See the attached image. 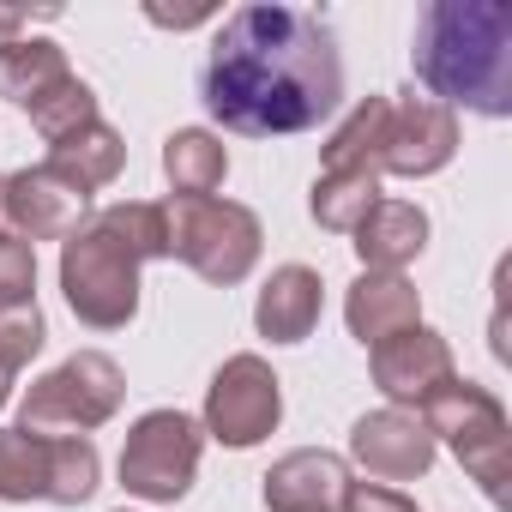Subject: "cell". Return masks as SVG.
<instances>
[{
  "label": "cell",
  "instance_id": "obj_8",
  "mask_svg": "<svg viewBox=\"0 0 512 512\" xmlns=\"http://www.w3.org/2000/svg\"><path fill=\"white\" fill-rule=\"evenodd\" d=\"M278 422H284V386H278V374H272L266 356L241 350V356H229L211 374V386H205V422L199 428L217 446L247 452V446H260Z\"/></svg>",
  "mask_w": 512,
  "mask_h": 512
},
{
  "label": "cell",
  "instance_id": "obj_24",
  "mask_svg": "<svg viewBox=\"0 0 512 512\" xmlns=\"http://www.w3.org/2000/svg\"><path fill=\"white\" fill-rule=\"evenodd\" d=\"M25 115H31V127H37L49 145L67 139V133H79V127H91V121H103V115H97V91H91L85 79H61V85H55L49 97H37Z\"/></svg>",
  "mask_w": 512,
  "mask_h": 512
},
{
  "label": "cell",
  "instance_id": "obj_6",
  "mask_svg": "<svg viewBox=\"0 0 512 512\" xmlns=\"http://www.w3.org/2000/svg\"><path fill=\"white\" fill-rule=\"evenodd\" d=\"M169 260H181L187 272H199L205 284H241L253 266H260L266 229L247 205L235 199H169Z\"/></svg>",
  "mask_w": 512,
  "mask_h": 512
},
{
  "label": "cell",
  "instance_id": "obj_4",
  "mask_svg": "<svg viewBox=\"0 0 512 512\" xmlns=\"http://www.w3.org/2000/svg\"><path fill=\"white\" fill-rule=\"evenodd\" d=\"M416 416H422V428L434 440H446L458 452V464L470 470V482L500 506L506 482H512V422H506V404L488 386L452 374Z\"/></svg>",
  "mask_w": 512,
  "mask_h": 512
},
{
  "label": "cell",
  "instance_id": "obj_15",
  "mask_svg": "<svg viewBox=\"0 0 512 512\" xmlns=\"http://www.w3.org/2000/svg\"><path fill=\"white\" fill-rule=\"evenodd\" d=\"M320 308H326V284L314 266H278L253 302V326L272 344H302L314 326H320Z\"/></svg>",
  "mask_w": 512,
  "mask_h": 512
},
{
  "label": "cell",
  "instance_id": "obj_7",
  "mask_svg": "<svg viewBox=\"0 0 512 512\" xmlns=\"http://www.w3.org/2000/svg\"><path fill=\"white\" fill-rule=\"evenodd\" d=\"M199 452H205V428L193 416L145 410L121 446V488L151 500V506H175L199 476Z\"/></svg>",
  "mask_w": 512,
  "mask_h": 512
},
{
  "label": "cell",
  "instance_id": "obj_17",
  "mask_svg": "<svg viewBox=\"0 0 512 512\" xmlns=\"http://www.w3.org/2000/svg\"><path fill=\"white\" fill-rule=\"evenodd\" d=\"M163 175H169L175 199H211L229 175V151L205 127H175L163 139Z\"/></svg>",
  "mask_w": 512,
  "mask_h": 512
},
{
  "label": "cell",
  "instance_id": "obj_12",
  "mask_svg": "<svg viewBox=\"0 0 512 512\" xmlns=\"http://www.w3.org/2000/svg\"><path fill=\"white\" fill-rule=\"evenodd\" d=\"M458 374V362H452V344L434 332V326H410V332H398V338H386V344H374V386L392 398V410H404V404H428L446 380Z\"/></svg>",
  "mask_w": 512,
  "mask_h": 512
},
{
  "label": "cell",
  "instance_id": "obj_11",
  "mask_svg": "<svg viewBox=\"0 0 512 512\" xmlns=\"http://www.w3.org/2000/svg\"><path fill=\"white\" fill-rule=\"evenodd\" d=\"M350 458L374 476V482H416V476H428V464H434V434L422 428V416L416 410H368L356 428H350Z\"/></svg>",
  "mask_w": 512,
  "mask_h": 512
},
{
  "label": "cell",
  "instance_id": "obj_27",
  "mask_svg": "<svg viewBox=\"0 0 512 512\" xmlns=\"http://www.w3.org/2000/svg\"><path fill=\"white\" fill-rule=\"evenodd\" d=\"M344 512H416V500L404 488H386V482H350Z\"/></svg>",
  "mask_w": 512,
  "mask_h": 512
},
{
  "label": "cell",
  "instance_id": "obj_30",
  "mask_svg": "<svg viewBox=\"0 0 512 512\" xmlns=\"http://www.w3.org/2000/svg\"><path fill=\"white\" fill-rule=\"evenodd\" d=\"M13 380H19L13 368H0V410H7V398H13Z\"/></svg>",
  "mask_w": 512,
  "mask_h": 512
},
{
  "label": "cell",
  "instance_id": "obj_32",
  "mask_svg": "<svg viewBox=\"0 0 512 512\" xmlns=\"http://www.w3.org/2000/svg\"><path fill=\"white\" fill-rule=\"evenodd\" d=\"M121 512H127V506H121Z\"/></svg>",
  "mask_w": 512,
  "mask_h": 512
},
{
  "label": "cell",
  "instance_id": "obj_13",
  "mask_svg": "<svg viewBox=\"0 0 512 512\" xmlns=\"http://www.w3.org/2000/svg\"><path fill=\"white\" fill-rule=\"evenodd\" d=\"M350 494V464L326 446L284 452L266 470V512H344Z\"/></svg>",
  "mask_w": 512,
  "mask_h": 512
},
{
  "label": "cell",
  "instance_id": "obj_25",
  "mask_svg": "<svg viewBox=\"0 0 512 512\" xmlns=\"http://www.w3.org/2000/svg\"><path fill=\"white\" fill-rule=\"evenodd\" d=\"M37 302V247L19 235H0V314Z\"/></svg>",
  "mask_w": 512,
  "mask_h": 512
},
{
  "label": "cell",
  "instance_id": "obj_20",
  "mask_svg": "<svg viewBox=\"0 0 512 512\" xmlns=\"http://www.w3.org/2000/svg\"><path fill=\"white\" fill-rule=\"evenodd\" d=\"M374 205H380V175H374V169H320L314 199H308L314 223L332 229V235H356V223H362Z\"/></svg>",
  "mask_w": 512,
  "mask_h": 512
},
{
  "label": "cell",
  "instance_id": "obj_26",
  "mask_svg": "<svg viewBox=\"0 0 512 512\" xmlns=\"http://www.w3.org/2000/svg\"><path fill=\"white\" fill-rule=\"evenodd\" d=\"M43 338H49V326H43L37 302H31V308H13V314H0V368L19 374V368L43 350Z\"/></svg>",
  "mask_w": 512,
  "mask_h": 512
},
{
  "label": "cell",
  "instance_id": "obj_9",
  "mask_svg": "<svg viewBox=\"0 0 512 512\" xmlns=\"http://www.w3.org/2000/svg\"><path fill=\"white\" fill-rule=\"evenodd\" d=\"M458 157V115L404 91L386 115V145H380V175H404V181H422V175H440L446 163Z\"/></svg>",
  "mask_w": 512,
  "mask_h": 512
},
{
  "label": "cell",
  "instance_id": "obj_2",
  "mask_svg": "<svg viewBox=\"0 0 512 512\" xmlns=\"http://www.w3.org/2000/svg\"><path fill=\"white\" fill-rule=\"evenodd\" d=\"M410 67L428 103L506 121L512 115V7L506 0H434V7H422Z\"/></svg>",
  "mask_w": 512,
  "mask_h": 512
},
{
  "label": "cell",
  "instance_id": "obj_19",
  "mask_svg": "<svg viewBox=\"0 0 512 512\" xmlns=\"http://www.w3.org/2000/svg\"><path fill=\"white\" fill-rule=\"evenodd\" d=\"M43 163H49L55 175H67L73 187H85V193H97V187H109V181L121 175V163H127V145H121V133H115V127H103V121H91V127H79V133H67V139H55Z\"/></svg>",
  "mask_w": 512,
  "mask_h": 512
},
{
  "label": "cell",
  "instance_id": "obj_28",
  "mask_svg": "<svg viewBox=\"0 0 512 512\" xmlns=\"http://www.w3.org/2000/svg\"><path fill=\"white\" fill-rule=\"evenodd\" d=\"M145 19H151V25H169V31H193V25H205L211 13H163V7H145Z\"/></svg>",
  "mask_w": 512,
  "mask_h": 512
},
{
  "label": "cell",
  "instance_id": "obj_10",
  "mask_svg": "<svg viewBox=\"0 0 512 512\" xmlns=\"http://www.w3.org/2000/svg\"><path fill=\"white\" fill-rule=\"evenodd\" d=\"M0 217L13 223L19 241H67L85 217H91V193L73 187L67 175H55L49 163L7 175V199H0Z\"/></svg>",
  "mask_w": 512,
  "mask_h": 512
},
{
  "label": "cell",
  "instance_id": "obj_22",
  "mask_svg": "<svg viewBox=\"0 0 512 512\" xmlns=\"http://www.w3.org/2000/svg\"><path fill=\"white\" fill-rule=\"evenodd\" d=\"M386 115L392 97H362L326 139V169H374L380 175V145H386Z\"/></svg>",
  "mask_w": 512,
  "mask_h": 512
},
{
  "label": "cell",
  "instance_id": "obj_23",
  "mask_svg": "<svg viewBox=\"0 0 512 512\" xmlns=\"http://www.w3.org/2000/svg\"><path fill=\"white\" fill-rule=\"evenodd\" d=\"M109 235H121L133 253H139V266L145 260H169V211L151 205V199H121V205H103L97 211Z\"/></svg>",
  "mask_w": 512,
  "mask_h": 512
},
{
  "label": "cell",
  "instance_id": "obj_18",
  "mask_svg": "<svg viewBox=\"0 0 512 512\" xmlns=\"http://www.w3.org/2000/svg\"><path fill=\"white\" fill-rule=\"evenodd\" d=\"M61 79H73V67H67V49L49 43V37H13L0 49V97L19 103V109L49 97Z\"/></svg>",
  "mask_w": 512,
  "mask_h": 512
},
{
  "label": "cell",
  "instance_id": "obj_31",
  "mask_svg": "<svg viewBox=\"0 0 512 512\" xmlns=\"http://www.w3.org/2000/svg\"><path fill=\"white\" fill-rule=\"evenodd\" d=\"M0 199H7V175H0Z\"/></svg>",
  "mask_w": 512,
  "mask_h": 512
},
{
  "label": "cell",
  "instance_id": "obj_3",
  "mask_svg": "<svg viewBox=\"0 0 512 512\" xmlns=\"http://www.w3.org/2000/svg\"><path fill=\"white\" fill-rule=\"evenodd\" d=\"M61 296L91 332H121L139 314V253L109 235L97 211L61 241Z\"/></svg>",
  "mask_w": 512,
  "mask_h": 512
},
{
  "label": "cell",
  "instance_id": "obj_21",
  "mask_svg": "<svg viewBox=\"0 0 512 512\" xmlns=\"http://www.w3.org/2000/svg\"><path fill=\"white\" fill-rule=\"evenodd\" d=\"M49 488H55V440L0 428V500H49Z\"/></svg>",
  "mask_w": 512,
  "mask_h": 512
},
{
  "label": "cell",
  "instance_id": "obj_14",
  "mask_svg": "<svg viewBox=\"0 0 512 512\" xmlns=\"http://www.w3.org/2000/svg\"><path fill=\"white\" fill-rule=\"evenodd\" d=\"M344 320H350V338H362L368 350L422 326V296L404 272H362L344 296Z\"/></svg>",
  "mask_w": 512,
  "mask_h": 512
},
{
  "label": "cell",
  "instance_id": "obj_1",
  "mask_svg": "<svg viewBox=\"0 0 512 512\" xmlns=\"http://www.w3.org/2000/svg\"><path fill=\"white\" fill-rule=\"evenodd\" d=\"M199 97L217 127L247 139H284L332 121L344 103V55L320 13L308 7H235L205 55Z\"/></svg>",
  "mask_w": 512,
  "mask_h": 512
},
{
  "label": "cell",
  "instance_id": "obj_29",
  "mask_svg": "<svg viewBox=\"0 0 512 512\" xmlns=\"http://www.w3.org/2000/svg\"><path fill=\"white\" fill-rule=\"evenodd\" d=\"M13 37H25V13H13V7H0V49H7Z\"/></svg>",
  "mask_w": 512,
  "mask_h": 512
},
{
  "label": "cell",
  "instance_id": "obj_5",
  "mask_svg": "<svg viewBox=\"0 0 512 512\" xmlns=\"http://www.w3.org/2000/svg\"><path fill=\"white\" fill-rule=\"evenodd\" d=\"M127 398V374L115 356L103 350H73L61 368H49L43 380H31V392L19 398V428L37 440H73L103 428Z\"/></svg>",
  "mask_w": 512,
  "mask_h": 512
},
{
  "label": "cell",
  "instance_id": "obj_16",
  "mask_svg": "<svg viewBox=\"0 0 512 512\" xmlns=\"http://www.w3.org/2000/svg\"><path fill=\"white\" fill-rule=\"evenodd\" d=\"M428 247V211L410 199H380L362 223H356V260L362 272H404L410 260H422Z\"/></svg>",
  "mask_w": 512,
  "mask_h": 512
}]
</instances>
